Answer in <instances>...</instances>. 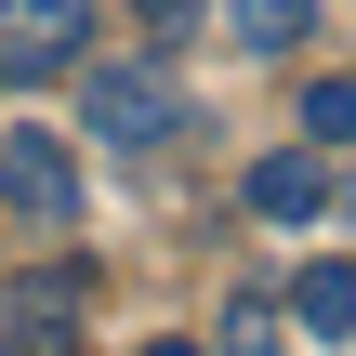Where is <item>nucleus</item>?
<instances>
[{
  "instance_id": "obj_3",
  "label": "nucleus",
  "mask_w": 356,
  "mask_h": 356,
  "mask_svg": "<svg viewBox=\"0 0 356 356\" xmlns=\"http://www.w3.org/2000/svg\"><path fill=\"white\" fill-rule=\"evenodd\" d=\"M79 40H92V0H0V79H53L79 66Z\"/></svg>"
},
{
  "instance_id": "obj_10",
  "label": "nucleus",
  "mask_w": 356,
  "mask_h": 356,
  "mask_svg": "<svg viewBox=\"0 0 356 356\" xmlns=\"http://www.w3.org/2000/svg\"><path fill=\"white\" fill-rule=\"evenodd\" d=\"M132 13H145V26H185V13H198V0H132Z\"/></svg>"
},
{
  "instance_id": "obj_9",
  "label": "nucleus",
  "mask_w": 356,
  "mask_h": 356,
  "mask_svg": "<svg viewBox=\"0 0 356 356\" xmlns=\"http://www.w3.org/2000/svg\"><path fill=\"white\" fill-rule=\"evenodd\" d=\"M211 356H277V330H264V317H238V330H225Z\"/></svg>"
},
{
  "instance_id": "obj_6",
  "label": "nucleus",
  "mask_w": 356,
  "mask_h": 356,
  "mask_svg": "<svg viewBox=\"0 0 356 356\" xmlns=\"http://www.w3.org/2000/svg\"><path fill=\"white\" fill-rule=\"evenodd\" d=\"M225 26H238L251 53H291V40L317 26V0H225Z\"/></svg>"
},
{
  "instance_id": "obj_4",
  "label": "nucleus",
  "mask_w": 356,
  "mask_h": 356,
  "mask_svg": "<svg viewBox=\"0 0 356 356\" xmlns=\"http://www.w3.org/2000/svg\"><path fill=\"white\" fill-rule=\"evenodd\" d=\"M251 211H264V225H317V211H330V159H317V145L251 159Z\"/></svg>"
},
{
  "instance_id": "obj_1",
  "label": "nucleus",
  "mask_w": 356,
  "mask_h": 356,
  "mask_svg": "<svg viewBox=\"0 0 356 356\" xmlns=\"http://www.w3.org/2000/svg\"><path fill=\"white\" fill-rule=\"evenodd\" d=\"M0 211L26 225V238H66L79 225V159H66V132H0Z\"/></svg>"
},
{
  "instance_id": "obj_11",
  "label": "nucleus",
  "mask_w": 356,
  "mask_h": 356,
  "mask_svg": "<svg viewBox=\"0 0 356 356\" xmlns=\"http://www.w3.org/2000/svg\"><path fill=\"white\" fill-rule=\"evenodd\" d=\"M145 356H198V343H145Z\"/></svg>"
},
{
  "instance_id": "obj_2",
  "label": "nucleus",
  "mask_w": 356,
  "mask_h": 356,
  "mask_svg": "<svg viewBox=\"0 0 356 356\" xmlns=\"http://www.w3.org/2000/svg\"><path fill=\"white\" fill-rule=\"evenodd\" d=\"M79 119H92L106 145H172V132H185V92H172V66H92Z\"/></svg>"
},
{
  "instance_id": "obj_5",
  "label": "nucleus",
  "mask_w": 356,
  "mask_h": 356,
  "mask_svg": "<svg viewBox=\"0 0 356 356\" xmlns=\"http://www.w3.org/2000/svg\"><path fill=\"white\" fill-rule=\"evenodd\" d=\"M291 317H304V330H317V343H343V330H356V264H343V251H330V264H304V277H291Z\"/></svg>"
},
{
  "instance_id": "obj_8",
  "label": "nucleus",
  "mask_w": 356,
  "mask_h": 356,
  "mask_svg": "<svg viewBox=\"0 0 356 356\" xmlns=\"http://www.w3.org/2000/svg\"><path fill=\"white\" fill-rule=\"evenodd\" d=\"M304 132H317V145H330V132H356V79H317V92H304Z\"/></svg>"
},
{
  "instance_id": "obj_7",
  "label": "nucleus",
  "mask_w": 356,
  "mask_h": 356,
  "mask_svg": "<svg viewBox=\"0 0 356 356\" xmlns=\"http://www.w3.org/2000/svg\"><path fill=\"white\" fill-rule=\"evenodd\" d=\"M13 317H40V330H53V317H79V264H53V277H26V291H13Z\"/></svg>"
}]
</instances>
